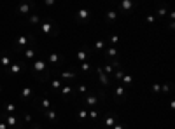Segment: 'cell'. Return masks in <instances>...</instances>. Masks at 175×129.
<instances>
[{"label":"cell","instance_id":"1","mask_svg":"<svg viewBox=\"0 0 175 129\" xmlns=\"http://www.w3.org/2000/svg\"><path fill=\"white\" fill-rule=\"evenodd\" d=\"M40 32L46 33V35H51V37H58L60 35L58 23L53 21L51 18H46L44 21H40Z\"/></svg>","mask_w":175,"mask_h":129},{"label":"cell","instance_id":"2","mask_svg":"<svg viewBox=\"0 0 175 129\" xmlns=\"http://www.w3.org/2000/svg\"><path fill=\"white\" fill-rule=\"evenodd\" d=\"M0 119H4L5 120V124H7V128H21V120H18L14 115H7V113H0Z\"/></svg>","mask_w":175,"mask_h":129},{"label":"cell","instance_id":"3","mask_svg":"<svg viewBox=\"0 0 175 129\" xmlns=\"http://www.w3.org/2000/svg\"><path fill=\"white\" fill-rule=\"evenodd\" d=\"M47 70V66H46V61L44 59H35L33 61V66H32V74L33 75H40V74H44Z\"/></svg>","mask_w":175,"mask_h":129},{"label":"cell","instance_id":"4","mask_svg":"<svg viewBox=\"0 0 175 129\" xmlns=\"http://www.w3.org/2000/svg\"><path fill=\"white\" fill-rule=\"evenodd\" d=\"M116 124V115H112L110 112H107V113H103V126L109 129H112V126Z\"/></svg>","mask_w":175,"mask_h":129},{"label":"cell","instance_id":"5","mask_svg":"<svg viewBox=\"0 0 175 129\" xmlns=\"http://www.w3.org/2000/svg\"><path fill=\"white\" fill-rule=\"evenodd\" d=\"M23 70H26V66H25L23 63H11V66L7 68V72H9V74H12V75L21 74Z\"/></svg>","mask_w":175,"mask_h":129},{"label":"cell","instance_id":"6","mask_svg":"<svg viewBox=\"0 0 175 129\" xmlns=\"http://www.w3.org/2000/svg\"><path fill=\"white\" fill-rule=\"evenodd\" d=\"M60 96H67V98H74L76 96V87L74 84H67L61 91H60Z\"/></svg>","mask_w":175,"mask_h":129},{"label":"cell","instance_id":"7","mask_svg":"<svg viewBox=\"0 0 175 129\" xmlns=\"http://www.w3.org/2000/svg\"><path fill=\"white\" fill-rule=\"evenodd\" d=\"M126 101V91L123 86H117L116 87V103H124Z\"/></svg>","mask_w":175,"mask_h":129},{"label":"cell","instance_id":"8","mask_svg":"<svg viewBox=\"0 0 175 129\" xmlns=\"http://www.w3.org/2000/svg\"><path fill=\"white\" fill-rule=\"evenodd\" d=\"M61 77H63L67 82H74L76 77H77V70H76V68H72V70H65V72H61Z\"/></svg>","mask_w":175,"mask_h":129},{"label":"cell","instance_id":"9","mask_svg":"<svg viewBox=\"0 0 175 129\" xmlns=\"http://www.w3.org/2000/svg\"><path fill=\"white\" fill-rule=\"evenodd\" d=\"M35 9V4H21L18 7V12L20 14H25V16H30V11Z\"/></svg>","mask_w":175,"mask_h":129},{"label":"cell","instance_id":"10","mask_svg":"<svg viewBox=\"0 0 175 129\" xmlns=\"http://www.w3.org/2000/svg\"><path fill=\"white\" fill-rule=\"evenodd\" d=\"M133 7H135V4L130 2V0H123V2L119 4V11H123V12H130Z\"/></svg>","mask_w":175,"mask_h":129},{"label":"cell","instance_id":"11","mask_svg":"<svg viewBox=\"0 0 175 129\" xmlns=\"http://www.w3.org/2000/svg\"><path fill=\"white\" fill-rule=\"evenodd\" d=\"M82 99H84L88 105H91V107H95V105L98 103V98H97V94H95V92H91V94H84V96H82Z\"/></svg>","mask_w":175,"mask_h":129},{"label":"cell","instance_id":"12","mask_svg":"<svg viewBox=\"0 0 175 129\" xmlns=\"http://www.w3.org/2000/svg\"><path fill=\"white\" fill-rule=\"evenodd\" d=\"M0 63H2V68L7 70V68L11 66V56L7 54V53H4V54L0 56Z\"/></svg>","mask_w":175,"mask_h":129},{"label":"cell","instance_id":"13","mask_svg":"<svg viewBox=\"0 0 175 129\" xmlns=\"http://www.w3.org/2000/svg\"><path fill=\"white\" fill-rule=\"evenodd\" d=\"M42 115H44V117H47L49 120H58V112L54 110V108H49V110L42 112Z\"/></svg>","mask_w":175,"mask_h":129},{"label":"cell","instance_id":"14","mask_svg":"<svg viewBox=\"0 0 175 129\" xmlns=\"http://www.w3.org/2000/svg\"><path fill=\"white\" fill-rule=\"evenodd\" d=\"M88 18H89V11H88V9H81L77 12V16H76V19H77V21H82V23Z\"/></svg>","mask_w":175,"mask_h":129},{"label":"cell","instance_id":"15","mask_svg":"<svg viewBox=\"0 0 175 129\" xmlns=\"http://www.w3.org/2000/svg\"><path fill=\"white\" fill-rule=\"evenodd\" d=\"M23 53H25V58H26V59H33V58L37 56V45H33L32 49H25Z\"/></svg>","mask_w":175,"mask_h":129},{"label":"cell","instance_id":"16","mask_svg":"<svg viewBox=\"0 0 175 129\" xmlns=\"http://www.w3.org/2000/svg\"><path fill=\"white\" fill-rule=\"evenodd\" d=\"M49 108H51V99L49 98H42V105L39 107V112L42 113V112L49 110Z\"/></svg>","mask_w":175,"mask_h":129},{"label":"cell","instance_id":"17","mask_svg":"<svg viewBox=\"0 0 175 129\" xmlns=\"http://www.w3.org/2000/svg\"><path fill=\"white\" fill-rule=\"evenodd\" d=\"M21 96H23V99H30V98H33V91H32V87H23Z\"/></svg>","mask_w":175,"mask_h":129},{"label":"cell","instance_id":"18","mask_svg":"<svg viewBox=\"0 0 175 129\" xmlns=\"http://www.w3.org/2000/svg\"><path fill=\"white\" fill-rule=\"evenodd\" d=\"M98 75H100V82H102L103 86H110V84H112V80H110V77H109V75H105L103 72H102V74H98Z\"/></svg>","mask_w":175,"mask_h":129},{"label":"cell","instance_id":"19","mask_svg":"<svg viewBox=\"0 0 175 129\" xmlns=\"http://www.w3.org/2000/svg\"><path fill=\"white\" fill-rule=\"evenodd\" d=\"M30 25H40V16L35 12H30Z\"/></svg>","mask_w":175,"mask_h":129},{"label":"cell","instance_id":"20","mask_svg":"<svg viewBox=\"0 0 175 129\" xmlns=\"http://www.w3.org/2000/svg\"><path fill=\"white\" fill-rule=\"evenodd\" d=\"M12 112H16V105H14V103H7V105L4 107V113H7V115H11Z\"/></svg>","mask_w":175,"mask_h":129},{"label":"cell","instance_id":"21","mask_svg":"<svg viewBox=\"0 0 175 129\" xmlns=\"http://www.w3.org/2000/svg\"><path fill=\"white\" fill-rule=\"evenodd\" d=\"M116 18H117V12H116V11H109V12L105 14V19H107L109 23H114V21H116Z\"/></svg>","mask_w":175,"mask_h":129},{"label":"cell","instance_id":"22","mask_svg":"<svg viewBox=\"0 0 175 129\" xmlns=\"http://www.w3.org/2000/svg\"><path fill=\"white\" fill-rule=\"evenodd\" d=\"M123 84H124L126 87H130V86L133 84V79H131V75H124V77H123Z\"/></svg>","mask_w":175,"mask_h":129},{"label":"cell","instance_id":"23","mask_svg":"<svg viewBox=\"0 0 175 129\" xmlns=\"http://www.w3.org/2000/svg\"><path fill=\"white\" fill-rule=\"evenodd\" d=\"M102 72H103L105 75H110L112 72H114V68H112V65H109V63H107V65H105V66L102 68Z\"/></svg>","mask_w":175,"mask_h":129},{"label":"cell","instance_id":"24","mask_svg":"<svg viewBox=\"0 0 175 129\" xmlns=\"http://www.w3.org/2000/svg\"><path fill=\"white\" fill-rule=\"evenodd\" d=\"M60 61V56L58 54H54V53H53V54H49V63H51V65H54V63H58Z\"/></svg>","mask_w":175,"mask_h":129},{"label":"cell","instance_id":"25","mask_svg":"<svg viewBox=\"0 0 175 129\" xmlns=\"http://www.w3.org/2000/svg\"><path fill=\"white\" fill-rule=\"evenodd\" d=\"M158 16H159V18H165V16H166V5H161V7H159Z\"/></svg>","mask_w":175,"mask_h":129},{"label":"cell","instance_id":"26","mask_svg":"<svg viewBox=\"0 0 175 129\" xmlns=\"http://www.w3.org/2000/svg\"><path fill=\"white\" fill-rule=\"evenodd\" d=\"M74 87H76V91L81 92V94H84V92H86V86H84V84H77V86H74Z\"/></svg>","mask_w":175,"mask_h":129},{"label":"cell","instance_id":"27","mask_svg":"<svg viewBox=\"0 0 175 129\" xmlns=\"http://www.w3.org/2000/svg\"><path fill=\"white\" fill-rule=\"evenodd\" d=\"M109 44H119V35H110V38H109Z\"/></svg>","mask_w":175,"mask_h":129},{"label":"cell","instance_id":"28","mask_svg":"<svg viewBox=\"0 0 175 129\" xmlns=\"http://www.w3.org/2000/svg\"><path fill=\"white\" fill-rule=\"evenodd\" d=\"M91 65H93V63H82V65H81V70H82V72H89Z\"/></svg>","mask_w":175,"mask_h":129},{"label":"cell","instance_id":"29","mask_svg":"<svg viewBox=\"0 0 175 129\" xmlns=\"http://www.w3.org/2000/svg\"><path fill=\"white\" fill-rule=\"evenodd\" d=\"M86 58H88V54H86L84 51H79V53H77V59H79V61H84Z\"/></svg>","mask_w":175,"mask_h":129},{"label":"cell","instance_id":"30","mask_svg":"<svg viewBox=\"0 0 175 129\" xmlns=\"http://www.w3.org/2000/svg\"><path fill=\"white\" fill-rule=\"evenodd\" d=\"M124 77V70L121 68V70H116V80H121Z\"/></svg>","mask_w":175,"mask_h":129},{"label":"cell","instance_id":"31","mask_svg":"<svg viewBox=\"0 0 175 129\" xmlns=\"http://www.w3.org/2000/svg\"><path fill=\"white\" fill-rule=\"evenodd\" d=\"M86 115H88V110H84V108H81V110H79V113H77L79 119H86Z\"/></svg>","mask_w":175,"mask_h":129},{"label":"cell","instance_id":"32","mask_svg":"<svg viewBox=\"0 0 175 129\" xmlns=\"http://www.w3.org/2000/svg\"><path fill=\"white\" fill-rule=\"evenodd\" d=\"M103 45H105V42H103V40H97V42H95V49H98V51H100Z\"/></svg>","mask_w":175,"mask_h":129},{"label":"cell","instance_id":"33","mask_svg":"<svg viewBox=\"0 0 175 129\" xmlns=\"http://www.w3.org/2000/svg\"><path fill=\"white\" fill-rule=\"evenodd\" d=\"M51 87H53V89H60V87H61V82H60V80H53Z\"/></svg>","mask_w":175,"mask_h":129},{"label":"cell","instance_id":"34","mask_svg":"<svg viewBox=\"0 0 175 129\" xmlns=\"http://www.w3.org/2000/svg\"><path fill=\"white\" fill-rule=\"evenodd\" d=\"M88 113H89V117H91V119H97V117H98V112L95 110V108H93V110H88Z\"/></svg>","mask_w":175,"mask_h":129},{"label":"cell","instance_id":"35","mask_svg":"<svg viewBox=\"0 0 175 129\" xmlns=\"http://www.w3.org/2000/svg\"><path fill=\"white\" fill-rule=\"evenodd\" d=\"M161 89H163V92H168L170 89H172V86H170V84H165V86H163Z\"/></svg>","mask_w":175,"mask_h":129},{"label":"cell","instance_id":"36","mask_svg":"<svg viewBox=\"0 0 175 129\" xmlns=\"http://www.w3.org/2000/svg\"><path fill=\"white\" fill-rule=\"evenodd\" d=\"M114 129H126V124H114Z\"/></svg>","mask_w":175,"mask_h":129},{"label":"cell","instance_id":"37","mask_svg":"<svg viewBox=\"0 0 175 129\" xmlns=\"http://www.w3.org/2000/svg\"><path fill=\"white\" fill-rule=\"evenodd\" d=\"M23 120H25V122H32V115H30V113H26V115H25V119H23Z\"/></svg>","mask_w":175,"mask_h":129},{"label":"cell","instance_id":"38","mask_svg":"<svg viewBox=\"0 0 175 129\" xmlns=\"http://www.w3.org/2000/svg\"><path fill=\"white\" fill-rule=\"evenodd\" d=\"M156 21V16H147V23H154Z\"/></svg>","mask_w":175,"mask_h":129},{"label":"cell","instance_id":"39","mask_svg":"<svg viewBox=\"0 0 175 129\" xmlns=\"http://www.w3.org/2000/svg\"><path fill=\"white\" fill-rule=\"evenodd\" d=\"M152 89H154V92H159V89H161V86H159V84H154V86H152Z\"/></svg>","mask_w":175,"mask_h":129},{"label":"cell","instance_id":"40","mask_svg":"<svg viewBox=\"0 0 175 129\" xmlns=\"http://www.w3.org/2000/svg\"><path fill=\"white\" fill-rule=\"evenodd\" d=\"M174 26H175L174 21H170V23H168V30H174Z\"/></svg>","mask_w":175,"mask_h":129},{"label":"cell","instance_id":"41","mask_svg":"<svg viewBox=\"0 0 175 129\" xmlns=\"http://www.w3.org/2000/svg\"><path fill=\"white\" fill-rule=\"evenodd\" d=\"M0 129H7V124L5 122H0Z\"/></svg>","mask_w":175,"mask_h":129},{"label":"cell","instance_id":"42","mask_svg":"<svg viewBox=\"0 0 175 129\" xmlns=\"http://www.w3.org/2000/svg\"><path fill=\"white\" fill-rule=\"evenodd\" d=\"M32 129H40V128H39V126H33V128H32Z\"/></svg>","mask_w":175,"mask_h":129},{"label":"cell","instance_id":"43","mask_svg":"<svg viewBox=\"0 0 175 129\" xmlns=\"http://www.w3.org/2000/svg\"><path fill=\"white\" fill-rule=\"evenodd\" d=\"M2 91H4V89H2V86H0V94H2Z\"/></svg>","mask_w":175,"mask_h":129},{"label":"cell","instance_id":"44","mask_svg":"<svg viewBox=\"0 0 175 129\" xmlns=\"http://www.w3.org/2000/svg\"><path fill=\"white\" fill-rule=\"evenodd\" d=\"M105 129H109V128H105Z\"/></svg>","mask_w":175,"mask_h":129}]
</instances>
